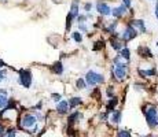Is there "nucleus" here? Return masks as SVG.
Instances as JSON below:
<instances>
[{"mask_svg": "<svg viewBox=\"0 0 158 137\" xmlns=\"http://www.w3.org/2000/svg\"><path fill=\"white\" fill-rule=\"evenodd\" d=\"M125 13H126V6H120V7H116L114 10H111V14H113L116 18H118V16L124 15Z\"/></svg>", "mask_w": 158, "mask_h": 137, "instance_id": "1a4fd4ad", "label": "nucleus"}, {"mask_svg": "<svg viewBox=\"0 0 158 137\" xmlns=\"http://www.w3.org/2000/svg\"><path fill=\"white\" fill-rule=\"evenodd\" d=\"M138 36V32H136L135 29H133V26L131 25V26H128L125 29V32H124V34H123V39L124 40H132V39H135V37Z\"/></svg>", "mask_w": 158, "mask_h": 137, "instance_id": "423d86ee", "label": "nucleus"}, {"mask_svg": "<svg viewBox=\"0 0 158 137\" xmlns=\"http://www.w3.org/2000/svg\"><path fill=\"white\" fill-rule=\"evenodd\" d=\"M52 71L55 74H62L63 73V65H62V62H55L52 65Z\"/></svg>", "mask_w": 158, "mask_h": 137, "instance_id": "9b49d317", "label": "nucleus"}, {"mask_svg": "<svg viewBox=\"0 0 158 137\" xmlns=\"http://www.w3.org/2000/svg\"><path fill=\"white\" fill-rule=\"evenodd\" d=\"M71 37H73L74 41H77V42H81V41H83V37H81V34H80L78 32H73Z\"/></svg>", "mask_w": 158, "mask_h": 137, "instance_id": "5701e85b", "label": "nucleus"}, {"mask_svg": "<svg viewBox=\"0 0 158 137\" xmlns=\"http://www.w3.org/2000/svg\"><path fill=\"white\" fill-rule=\"evenodd\" d=\"M80 29L83 30V32H87V26H85L84 23H80Z\"/></svg>", "mask_w": 158, "mask_h": 137, "instance_id": "c756f323", "label": "nucleus"}, {"mask_svg": "<svg viewBox=\"0 0 158 137\" xmlns=\"http://www.w3.org/2000/svg\"><path fill=\"white\" fill-rule=\"evenodd\" d=\"M73 18H76V16H74L71 13H69L68 16H66V30L70 29V23H71V21H73Z\"/></svg>", "mask_w": 158, "mask_h": 137, "instance_id": "6ab92c4d", "label": "nucleus"}, {"mask_svg": "<svg viewBox=\"0 0 158 137\" xmlns=\"http://www.w3.org/2000/svg\"><path fill=\"white\" fill-rule=\"evenodd\" d=\"M103 47V41H98V42H95V45H94V49L96 51V49H99V48H102Z\"/></svg>", "mask_w": 158, "mask_h": 137, "instance_id": "393cba45", "label": "nucleus"}, {"mask_svg": "<svg viewBox=\"0 0 158 137\" xmlns=\"http://www.w3.org/2000/svg\"><path fill=\"white\" fill-rule=\"evenodd\" d=\"M3 66H6V65H4V62L2 60V59H0V67H3Z\"/></svg>", "mask_w": 158, "mask_h": 137, "instance_id": "72a5a7b5", "label": "nucleus"}, {"mask_svg": "<svg viewBox=\"0 0 158 137\" xmlns=\"http://www.w3.org/2000/svg\"><path fill=\"white\" fill-rule=\"evenodd\" d=\"M85 81L90 85H98V84H102V82L105 81V77L102 74H99V73L90 70V71L85 74Z\"/></svg>", "mask_w": 158, "mask_h": 137, "instance_id": "f257e3e1", "label": "nucleus"}, {"mask_svg": "<svg viewBox=\"0 0 158 137\" xmlns=\"http://www.w3.org/2000/svg\"><path fill=\"white\" fill-rule=\"evenodd\" d=\"M76 86H77L78 89H84L85 88V80L84 78H78L77 82H76Z\"/></svg>", "mask_w": 158, "mask_h": 137, "instance_id": "4be33fe9", "label": "nucleus"}, {"mask_svg": "<svg viewBox=\"0 0 158 137\" xmlns=\"http://www.w3.org/2000/svg\"><path fill=\"white\" fill-rule=\"evenodd\" d=\"M111 47H113L116 51H121V49H123L121 48L123 45H121V42H120L118 40H111Z\"/></svg>", "mask_w": 158, "mask_h": 137, "instance_id": "aec40b11", "label": "nucleus"}, {"mask_svg": "<svg viewBox=\"0 0 158 137\" xmlns=\"http://www.w3.org/2000/svg\"><path fill=\"white\" fill-rule=\"evenodd\" d=\"M91 7H92V4H91V3H87V4H85V6H84L85 11H90V10H91Z\"/></svg>", "mask_w": 158, "mask_h": 137, "instance_id": "cd10ccee", "label": "nucleus"}, {"mask_svg": "<svg viewBox=\"0 0 158 137\" xmlns=\"http://www.w3.org/2000/svg\"><path fill=\"white\" fill-rule=\"evenodd\" d=\"M125 68H126V65L125 63H117L116 67H114V74H116L117 80H124L125 78Z\"/></svg>", "mask_w": 158, "mask_h": 137, "instance_id": "39448f33", "label": "nucleus"}, {"mask_svg": "<svg viewBox=\"0 0 158 137\" xmlns=\"http://www.w3.org/2000/svg\"><path fill=\"white\" fill-rule=\"evenodd\" d=\"M7 101H8V99H7V95L0 93V108H3L4 106L7 104Z\"/></svg>", "mask_w": 158, "mask_h": 137, "instance_id": "412c9836", "label": "nucleus"}, {"mask_svg": "<svg viewBox=\"0 0 158 137\" xmlns=\"http://www.w3.org/2000/svg\"><path fill=\"white\" fill-rule=\"evenodd\" d=\"M70 13L73 14L76 18L78 16V1L77 0H74L73 1V4H71V10H70Z\"/></svg>", "mask_w": 158, "mask_h": 137, "instance_id": "4468645a", "label": "nucleus"}, {"mask_svg": "<svg viewBox=\"0 0 158 137\" xmlns=\"http://www.w3.org/2000/svg\"><path fill=\"white\" fill-rule=\"evenodd\" d=\"M4 133H6V132H4L3 126H2V125H0V137H3V136H4Z\"/></svg>", "mask_w": 158, "mask_h": 137, "instance_id": "7c9ffc66", "label": "nucleus"}, {"mask_svg": "<svg viewBox=\"0 0 158 137\" xmlns=\"http://www.w3.org/2000/svg\"><path fill=\"white\" fill-rule=\"evenodd\" d=\"M36 122H37V119H36L35 115L26 114V115H23L22 121H21V126L25 127V129H29V130H30V127H35L36 126Z\"/></svg>", "mask_w": 158, "mask_h": 137, "instance_id": "20e7f679", "label": "nucleus"}, {"mask_svg": "<svg viewBox=\"0 0 158 137\" xmlns=\"http://www.w3.org/2000/svg\"><path fill=\"white\" fill-rule=\"evenodd\" d=\"M80 104H83V100H81L80 98H73V99H70V101H69V106H70L71 108L76 107V106H80Z\"/></svg>", "mask_w": 158, "mask_h": 137, "instance_id": "2eb2a0df", "label": "nucleus"}, {"mask_svg": "<svg viewBox=\"0 0 158 137\" xmlns=\"http://www.w3.org/2000/svg\"><path fill=\"white\" fill-rule=\"evenodd\" d=\"M117 103H118V99H117V98H111V100H110L109 104H107V111H109V112L114 111V107H116Z\"/></svg>", "mask_w": 158, "mask_h": 137, "instance_id": "ddd939ff", "label": "nucleus"}, {"mask_svg": "<svg viewBox=\"0 0 158 137\" xmlns=\"http://www.w3.org/2000/svg\"><path fill=\"white\" fill-rule=\"evenodd\" d=\"M117 137H131V133L128 130H120Z\"/></svg>", "mask_w": 158, "mask_h": 137, "instance_id": "b1692460", "label": "nucleus"}, {"mask_svg": "<svg viewBox=\"0 0 158 137\" xmlns=\"http://www.w3.org/2000/svg\"><path fill=\"white\" fill-rule=\"evenodd\" d=\"M4 75H6V71H0V81H3V80L6 78Z\"/></svg>", "mask_w": 158, "mask_h": 137, "instance_id": "c85d7f7f", "label": "nucleus"}, {"mask_svg": "<svg viewBox=\"0 0 158 137\" xmlns=\"http://www.w3.org/2000/svg\"><path fill=\"white\" fill-rule=\"evenodd\" d=\"M120 56H123L124 59L129 60V58H131V52H129V49L128 48H123L121 51H120Z\"/></svg>", "mask_w": 158, "mask_h": 137, "instance_id": "dca6fc26", "label": "nucleus"}, {"mask_svg": "<svg viewBox=\"0 0 158 137\" xmlns=\"http://www.w3.org/2000/svg\"><path fill=\"white\" fill-rule=\"evenodd\" d=\"M20 82L25 88H30V85H32V73H30L29 70L21 68L20 70Z\"/></svg>", "mask_w": 158, "mask_h": 137, "instance_id": "7ed1b4c3", "label": "nucleus"}, {"mask_svg": "<svg viewBox=\"0 0 158 137\" xmlns=\"http://www.w3.org/2000/svg\"><path fill=\"white\" fill-rule=\"evenodd\" d=\"M52 99H54L55 101H59L61 100V95H58V93H52Z\"/></svg>", "mask_w": 158, "mask_h": 137, "instance_id": "bb28decb", "label": "nucleus"}, {"mask_svg": "<svg viewBox=\"0 0 158 137\" xmlns=\"http://www.w3.org/2000/svg\"><path fill=\"white\" fill-rule=\"evenodd\" d=\"M146 114V119H147V124L150 127H155L158 125V118H157V110L154 107H150L148 110L144 111Z\"/></svg>", "mask_w": 158, "mask_h": 137, "instance_id": "f03ea898", "label": "nucleus"}, {"mask_svg": "<svg viewBox=\"0 0 158 137\" xmlns=\"http://www.w3.org/2000/svg\"><path fill=\"white\" fill-rule=\"evenodd\" d=\"M96 10L99 11L102 15H109V14H111L110 7L107 6L106 3H103V1H98V3H96Z\"/></svg>", "mask_w": 158, "mask_h": 137, "instance_id": "0eeeda50", "label": "nucleus"}, {"mask_svg": "<svg viewBox=\"0 0 158 137\" xmlns=\"http://www.w3.org/2000/svg\"><path fill=\"white\" fill-rule=\"evenodd\" d=\"M155 15H157V18H158V10H155Z\"/></svg>", "mask_w": 158, "mask_h": 137, "instance_id": "c9c22d12", "label": "nucleus"}, {"mask_svg": "<svg viewBox=\"0 0 158 137\" xmlns=\"http://www.w3.org/2000/svg\"><path fill=\"white\" fill-rule=\"evenodd\" d=\"M7 137H15V132H14L13 129L7 130Z\"/></svg>", "mask_w": 158, "mask_h": 137, "instance_id": "a878e982", "label": "nucleus"}, {"mask_svg": "<svg viewBox=\"0 0 158 137\" xmlns=\"http://www.w3.org/2000/svg\"><path fill=\"white\" fill-rule=\"evenodd\" d=\"M124 6L131 7V0H124Z\"/></svg>", "mask_w": 158, "mask_h": 137, "instance_id": "2f4dec72", "label": "nucleus"}, {"mask_svg": "<svg viewBox=\"0 0 158 137\" xmlns=\"http://www.w3.org/2000/svg\"><path fill=\"white\" fill-rule=\"evenodd\" d=\"M107 95H109V96H113V89H111V86L107 89Z\"/></svg>", "mask_w": 158, "mask_h": 137, "instance_id": "473e14b6", "label": "nucleus"}, {"mask_svg": "<svg viewBox=\"0 0 158 137\" xmlns=\"http://www.w3.org/2000/svg\"><path fill=\"white\" fill-rule=\"evenodd\" d=\"M131 25H132V26H138L139 29H140V32H143V33L146 32L144 22H143L142 19H133V21H131Z\"/></svg>", "mask_w": 158, "mask_h": 137, "instance_id": "9d476101", "label": "nucleus"}, {"mask_svg": "<svg viewBox=\"0 0 158 137\" xmlns=\"http://www.w3.org/2000/svg\"><path fill=\"white\" fill-rule=\"evenodd\" d=\"M77 118H81V114L80 112H74V114H71L70 117H69V125H73L74 122H76V119H77Z\"/></svg>", "mask_w": 158, "mask_h": 137, "instance_id": "f3484780", "label": "nucleus"}, {"mask_svg": "<svg viewBox=\"0 0 158 137\" xmlns=\"http://www.w3.org/2000/svg\"><path fill=\"white\" fill-rule=\"evenodd\" d=\"M139 54L142 56H144V58H151L153 56L151 51H150L147 47H139Z\"/></svg>", "mask_w": 158, "mask_h": 137, "instance_id": "f8f14e48", "label": "nucleus"}, {"mask_svg": "<svg viewBox=\"0 0 158 137\" xmlns=\"http://www.w3.org/2000/svg\"><path fill=\"white\" fill-rule=\"evenodd\" d=\"M111 121L114 122V124H120V121H121V112L120 111H116L113 114V117H111Z\"/></svg>", "mask_w": 158, "mask_h": 137, "instance_id": "a211bd4d", "label": "nucleus"}, {"mask_svg": "<svg viewBox=\"0 0 158 137\" xmlns=\"http://www.w3.org/2000/svg\"><path fill=\"white\" fill-rule=\"evenodd\" d=\"M155 10H158V0H157V6H155Z\"/></svg>", "mask_w": 158, "mask_h": 137, "instance_id": "f704fd0d", "label": "nucleus"}, {"mask_svg": "<svg viewBox=\"0 0 158 137\" xmlns=\"http://www.w3.org/2000/svg\"><path fill=\"white\" fill-rule=\"evenodd\" d=\"M56 110H58L59 114H66L68 110H69V103H68V101H65V100L59 101L58 106H56Z\"/></svg>", "mask_w": 158, "mask_h": 137, "instance_id": "6e6552de", "label": "nucleus"}]
</instances>
